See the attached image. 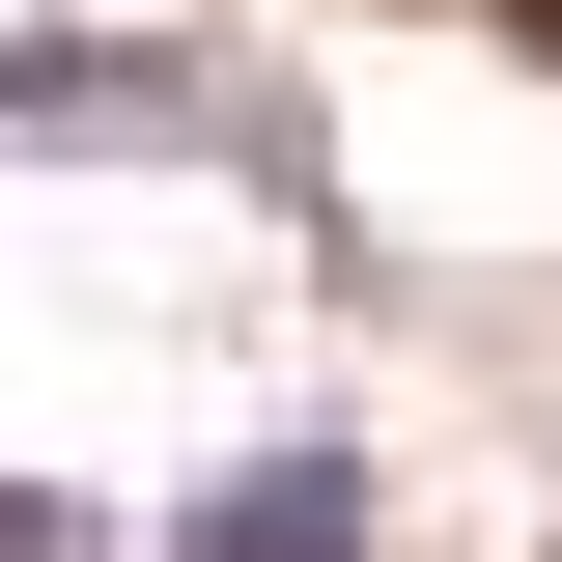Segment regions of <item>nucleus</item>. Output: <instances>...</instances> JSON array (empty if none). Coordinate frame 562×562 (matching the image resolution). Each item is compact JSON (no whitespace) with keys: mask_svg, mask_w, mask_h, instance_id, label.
Instances as JSON below:
<instances>
[{"mask_svg":"<svg viewBox=\"0 0 562 562\" xmlns=\"http://www.w3.org/2000/svg\"><path fill=\"white\" fill-rule=\"evenodd\" d=\"M0 140H225V85H140V57H0Z\"/></svg>","mask_w":562,"mask_h":562,"instance_id":"f257e3e1","label":"nucleus"},{"mask_svg":"<svg viewBox=\"0 0 562 562\" xmlns=\"http://www.w3.org/2000/svg\"><path fill=\"white\" fill-rule=\"evenodd\" d=\"M198 562H366V479L338 450H254V479L198 506Z\"/></svg>","mask_w":562,"mask_h":562,"instance_id":"f03ea898","label":"nucleus"},{"mask_svg":"<svg viewBox=\"0 0 562 562\" xmlns=\"http://www.w3.org/2000/svg\"><path fill=\"white\" fill-rule=\"evenodd\" d=\"M0 562H85V506H29V479H0Z\"/></svg>","mask_w":562,"mask_h":562,"instance_id":"7ed1b4c3","label":"nucleus"}]
</instances>
